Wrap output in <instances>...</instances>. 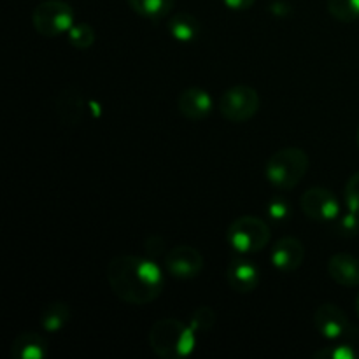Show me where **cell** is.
I'll use <instances>...</instances> for the list:
<instances>
[{"instance_id": "5", "label": "cell", "mask_w": 359, "mask_h": 359, "mask_svg": "<svg viewBox=\"0 0 359 359\" xmlns=\"http://www.w3.org/2000/svg\"><path fill=\"white\" fill-rule=\"evenodd\" d=\"M32 23L42 37H58L74 27V9L63 0H44L34 9Z\"/></svg>"}, {"instance_id": "25", "label": "cell", "mask_w": 359, "mask_h": 359, "mask_svg": "<svg viewBox=\"0 0 359 359\" xmlns=\"http://www.w3.org/2000/svg\"><path fill=\"white\" fill-rule=\"evenodd\" d=\"M339 233L344 237H354L359 231V216L354 212H349L339 221Z\"/></svg>"}, {"instance_id": "18", "label": "cell", "mask_w": 359, "mask_h": 359, "mask_svg": "<svg viewBox=\"0 0 359 359\" xmlns=\"http://www.w3.org/2000/svg\"><path fill=\"white\" fill-rule=\"evenodd\" d=\"M128 4L139 16L160 20L174 9L175 0H128Z\"/></svg>"}, {"instance_id": "2", "label": "cell", "mask_w": 359, "mask_h": 359, "mask_svg": "<svg viewBox=\"0 0 359 359\" xmlns=\"http://www.w3.org/2000/svg\"><path fill=\"white\" fill-rule=\"evenodd\" d=\"M198 333L191 325H184L174 318L160 319L149 332V346L163 359L188 358L195 351Z\"/></svg>"}, {"instance_id": "17", "label": "cell", "mask_w": 359, "mask_h": 359, "mask_svg": "<svg viewBox=\"0 0 359 359\" xmlns=\"http://www.w3.org/2000/svg\"><path fill=\"white\" fill-rule=\"evenodd\" d=\"M167 30L175 41L179 42H191L198 37L200 25L195 16L188 13H177L168 20Z\"/></svg>"}, {"instance_id": "11", "label": "cell", "mask_w": 359, "mask_h": 359, "mask_svg": "<svg viewBox=\"0 0 359 359\" xmlns=\"http://www.w3.org/2000/svg\"><path fill=\"white\" fill-rule=\"evenodd\" d=\"M226 280L231 290L237 293H252L259 284V270L249 259L235 258L226 269Z\"/></svg>"}, {"instance_id": "4", "label": "cell", "mask_w": 359, "mask_h": 359, "mask_svg": "<svg viewBox=\"0 0 359 359\" xmlns=\"http://www.w3.org/2000/svg\"><path fill=\"white\" fill-rule=\"evenodd\" d=\"M270 241V228L256 216H242L226 230V242L238 255H255L263 251Z\"/></svg>"}, {"instance_id": "1", "label": "cell", "mask_w": 359, "mask_h": 359, "mask_svg": "<svg viewBox=\"0 0 359 359\" xmlns=\"http://www.w3.org/2000/svg\"><path fill=\"white\" fill-rule=\"evenodd\" d=\"M105 273L111 291L125 304H151L160 297L165 286L160 266L153 259L140 256H116L109 262Z\"/></svg>"}, {"instance_id": "7", "label": "cell", "mask_w": 359, "mask_h": 359, "mask_svg": "<svg viewBox=\"0 0 359 359\" xmlns=\"http://www.w3.org/2000/svg\"><path fill=\"white\" fill-rule=\"evenodd\" d=\"M314 326L319 335L328 340H356L358 328L351 323L346 312L333 304L319 305L314 314Z\"/></svg>"}, {"instance_id": "16", "label": "cell", "mask_w": 359, "mask_h": 359, "mask_svg": "<svg viewBox=\"0 0 359 359\" xmlns=\"http://www.w3.org/2000/svg\"><path fill=\"white\" fill-rule=\"evenodd\" d=\"M72 318V309L65 302H51L41 312V326L48 333H58Z\"/></svg>"}, {"instance_id": "21", "label": "cell", "mask_w": 359, "mask_h": 359, "mask_svg": "<svg viewBox=\"0 0 359 359\" xmlns=\"http://www.w3.org/2000/svg\"><path fill=\"white\" fill-rule=\"evenodd\" d=\"M214 323H216V314H214L212 309L203 305V307L196 309L189 325H191V328L195 330L196 333H205L212 330Z\"/></svg>"}, {"instance_id": "28", "label": "cell", "mask_w": 359, "mask_h": 359, "mask_svg": "<svg viewBox=\"0 0 359 359\" xmlns=\"http://www.w3.org/2000/svg\"><path fill=\"white\" fill-rule=\"evenodd\" d=\"M356 140H358V146H359V126H358V135H356Z\"/></svg>"}, {"instance_id": "15", "label": "cell", "mask_w": 359, "mask_h": 359, "mask_svg": "<svg viewBox=\"0 0 359 359\" xmlns=\"http://www.w3.org/2000/svg\"><path fill=\"white\" fill-rule=\"evenodd\" d=\"M86 109L84 97L72 88L62 91L56 98V116L65 125H77V123L83 121Z\"/></svg>"}, {"instance_id": "22", "label": "cell", "mask_w": 359, "mask_h": 359, "mask_svg": "<svg viewBox=\"0 0 359 359\" xmlns=\"http://www.w3.org/2000/svg\"><path fill=\"white\" fill-rule=\"evenodd\" d=\"M316 358H328V359H356L358 353L354 349L353 342L340 344V346H332L328 349H321L316 353Z\"/></svg>"}, {"instance_id": "12", "label": "cell", "mask_w": 359, "mask_h": 359, "mask_svg": "<svg viewBox=\"0 0 359 359\" xmlns=\"http://www.w3.org/2000/svg\"><path fill=\"white\" fill-rule=\"evenodd\" d=\"M177 107L184 118L191 119V121H200L212 112L214 102L209 91L202 90V88H188V90L181 91V95L177 97Z\"/></svg>"}, {"instance_id": "3", "label": "cell", "mask_w": 359, "mask_h": 359, "mask_svg": "<svg viewBox=\"0 0 359 359\" xmlns=\"http://www.w3.org/2000/svg\"><path fill=\"white\" fill-rule=\"evenodd\" d=\"M309 170V156L300 147H283L269 158L265 177L273 188L291 189L302 182Z\"/></svg>"}, {"instance_id": "6", "label": "cell", "mask_w": 359, "mask_h": 359, "mask_svg": "<svg viewBox=\"0 0 359 359\" xmlns=\"http://www.w3.org/2000/svg\"><path fill=\"white\" fill-rule=\"evenodd\" d=\"M259 111V95L251 86H233L223 93L219 112L231 123H245Z\"/></svg>"}, {"instance_id": "19", "label": "cell", "mask_w": 359, "mask_h": 359, "mask_svg": "<svg viewBox=\"0 0 359 359\" xmlns=\"http://www.w3.org/2000/svg\"><path fill=\"white\" fill-rule=\"evenodd\" d=\"M328 11L339 21L353 23L359 20V0H328Z\"/></svg>"}, {"instance_id": "13", "label": "cell", "mask_w": 359, "mask_h": 359, "mask_svg": "<svg viewBox=\"0 0 359 359\" xmlns=\"http://www.w3.org/2000/svg\"><path fill=\"white\" fill-rule=\"evenodd\" d=\"M13 359H44L48 356V340L37 332H23L13 340L9 349Z\"/></svg>"}, {"instance_id": "8", "label": "cell", "mask_w": 359, "mask_h": 359, "mask_svg": "<svg viewBox=\"0 0 359 359\" xmlns=\"http://www.w3.org/2000/svg\"><path fill=\"white\" fill-rule=\"evenodd\" d=\"M302 212L312 221L319 223H330L339 219L340 202L330 189L326 188H311L302 195L300 198Z\"/></svg>"}, {"instance_id": "10", "label": "cell", "mask_w": 359, "mask_h": 359, "mask_svg": "<svg viewBox=\"0 0 359 359\" xmlns=\"http://www.w3.org/2000/svg\"><path fill=\"white\" fill-rule=\"evenodd\" d=\"M305 259V248L298 238L283 237L276 242L270 252V262L279 272H294Z\"/></svg>"}, {"instance_id": "20", "label": "cell", "mask_w": 359, "mask_h": 359, "mask_svg": "<svg viewBox=\"0 0 359 359\" xmlns=\"http://www.w3.org/2000/svg\"><path fill=\"white\" fill-rule=\"evenodd\" d=\"M69 44L76 49H90L95 44V30L88 23H74V27L67 32Z\"/></svg>"}, {"instance_id": "9", "label": "cell", "mask_w": 359, "mask_h": 359, "mask_svg": "<svg viewBox=\"0 0 359 359\" xmlns=\"http://www.w3.org/2000/svg\"><path fill=\"white\" fill-rule=\"evenodd\" d=\"M165 269L174 279H195L203 270V256L191 245H175L165 256Z\"/></svg>"}, {"instance_id": "27", "label": "cell", "mask_w": 359, "mask_h": 359, "mask_svg": "<svg viewBox=\"0 0 359 359\" xmlns=\"http://www.w3.org/2000/svg\"><path fill=\"white\" fill-rule=\"evenodd\" d=\"M356 314H358V318H359V294H358V298H356Z\"/></svg>"}, {"instance_id": "24", "label": "cell", "mask_w": 359, "mask_h": 359, "mask_svg": "<svg viewBox=\"0 0 359 359\" xmlns=\"http://www.w3.org/2000/svg\"><path fill=\"white\" fill-rule=\"evenodd\" d=\"M266 214H269L270 219L284 221L290 216V205H287L286 200L273 198L272 202L269 203V207H266Z\"/></svg>"}, {"instance_id": "23", "label": "cell", "mask_w": 359, "mask_h": 359, "mask_svg": "<svg viewBox=\"0 0 359 359\" xmlns=\"http://www.w3.org/2000/svg\"><path fill=\"white\" fill-rule=\"evenodd\" d=\"M344 195H346V205L349 212H354L359 216V172L351 175Z\"/></svg>"}, {"instance_id": "26", "label": "cell", "mask_w": 359, "mask_h": 359, "mask_svg": "<svg viewBox=\"0 0 359 359\" xmlns=\"http://www.w3.org/2000/svg\"><path fill=\"white\" fill-rule=\"evenodd\" d=\"M223 2L231 11H248L255 6L256 0H223Z\"/></svg>"}, {"instance_id": "14", "label": "cell", "mask_w": 359, "mask_h": 359, "mask_svg": "<svg viewBox=\"0 0 359 359\" xmlns=\"http://www.w3.org/2000/svg\"><path fill=\"white\" fill-rule=\"evenodd\" d=\"M328 273L340 286L356 287L359 286V259L347 252L333 255L328 262Z\"/></svg>"}]
</instances>
